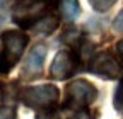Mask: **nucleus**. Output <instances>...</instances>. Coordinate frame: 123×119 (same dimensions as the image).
<instances>
[{"instance_id":"f257e3e1","label":"nucleus","mask_w":123,"mask_h":119,"mask_svg":"<svg viewBox=\"0 0 123 119\" xmlns=\"http://www.w3.org/2000/svg\"><path fill=\"white\" fill-rule=\"evenodd\" d=\"M19 99L22 100L24 106L41 111V112H46V111H53V107L58 104L60 90L53 83L31 85V87H26L19 92Z\"/></svg>"},{"instance_id":"f03ea898","label":"nucleus","mask_w":123,"mask_h":119,"mask_svg":"<svg viewBox=\"0 0 123 119\" xmlns=\"http://www.w3.org/2000/svg\"><path fill=\"white\" fill-rule=\"evenodd\" d=\"M4 51H2V61H0V73H9L22 58V53L29 43V36L24 31L10 29L2 34Z\"/></svg>"},{"instance_id":"7ed1b4c3","label":"nucleus","mask_w":123,"mask_h":119,"mask_svg":"<svg viewBox=\"0 0 123 119\" xmlns=\"http://www.w3.org/2000/svg\"><path fill=\"white\" fill-rule=\"evenodd\" d=\"M98 99V88L94 83L87 80H74L65 88V102L63 107L70 111H82L87 109Z\"/></svg>"},{"instance_id":"20e7f679","label":"nucleus","mask_w":123,"mask_h":119,"mask_svg":"<svg viewBox=\"0 0 123 119\" xmlns=\"http://www.w3.org/2000/svg\"><path fill=\"white\" fill-rule=\"evenodd\" d=\"M50 12V0H15L12 16L22 29L31 27L41 16Z\"/></svg>"},{"instance_id":"39448f33","label":"nucleus","mask_w":123,"mask_h":119,"mask_svg":"<svg viewBox=\"0 0 123 119\" xmlns=\"http://www.w3.org/2000/svg\"><path fill=\"white\" fill-rule=\"evenodd\" d=\"M91 73L101 77V78H106V80H116L120 77H123V65L118 61V60L113 56L111 51H103V53H98L92 61L89 63L87 66Z\"/></svg>"},{"instance_id":"423d86ee","label":"nucleus","mask_w":123,"mask_h":119,"mask_svg":"<svg viewBox=\"0 0 123 119\" xmlns=\"http://www.w3.org/2000/svg\"><path fill=\"white\" fill-rule=\"evenodd\" d=\"M80 61L72 49H62L55 54L50 65V77L55 80H65L77 71Z\"/></svg>"},{"instance_id":"0eeeda50","label":"nucleus","mask_w":123,"mask_h":119,"mask_svg":"<svg viewBox=\"0 0 123 119\" xmlns=\"http://www.w3.org/2000/svg\"><path fill=\"white\" fill-rule=\"evenodd\" d=\"M44 61H46V46L44 44H36V46H33L29 54L24 60L21 77L24 80H34V78L41 77Z\"/></svg>"},{"instance_id":"6e6552de","label":"nucleus","mask_w":123,"mask_h":119,"mask_svg":"<svg viewBox=\"0 0 123 119\" xmlns=\"http://www.w3.org/2000/svg\"><path fill=\"white\" fill-rule=\"evenodd\" d=\"M58 26H60V19L53 16L51 12H48L44 16H41L29 29L36 34H51L55 29H58Z\"/></svg>"},{"instance_id":"1a4fd4ad","label":"nucleus","mask_w":123,"mask_h":119,"mask_svg":"<svg viewBox=\"0 0 123 119\" xmlns=\"http://www.w3.org/2000/svg\"><path fill=\"white\" fill-rule=\"evenodd\" d=\"M60 12L68 22H74L77 17L80 16V5H79V0H60L58 2Z\"/></svg>"},{"instance_id":"9d476101","label":"nucleus","mask_w":123,"mask_h":119,"mask_svg":"<svg viewBox=\"0 0 123 119\" xmlns=\"http://www.w3.org/2000/svg\"><path fill=\"white\" fill-rule=\"evenodd\" d=\"M62 39H63L70 48L77 49V48H79V44L84 41V34L77 27H68V29H65V32L62 34Z\"/></svg>"},{"instance_id":"9b49d317","label":"nucleus","mask_w":123,"mask_h":119,"mask_svg":"<svg viewBox=\"0 0 123 119\" xmlns=\"http://www.w3.org/2000/svg\"><path fill=\"white\" fill-rule=\"evenodd\" d=\"M89 4L98 12H106V10H110L116 4V0H89Z\"/></svg>"},{"instance_id":"f8f14e48","label":"nucleus","mask_w":123,"mask_h":119,"mask_svg":"<svg viewBox=\"0 0 123 119\" xmlns=\"http://www.w3.org/2000/svg\"><path fill=\"white\" fill-rule=\"evenodd\" d=\"M113 106H115V109H116L120 114H123V80L120 82V85L116 87V90H115Z\"/></svg>"},{"instance_id":"ddd939ff","label":"nucleus","mask_w":123,"mask_h":119,"mask_svg":"<svg viewBox=\"0 0 123 119\" xmlns=\"http://www.w3.org/2000/svg\"><path fill=\"white\" fill-rule=\"evenodd\" d=\"M68 119H98V114H92L87 109H82V111H75V114H72Z\"/></svg>"},{"instance_id":"4468645a","label":"nucleus","mask_w":123,"mask_h":119,"mask_svg":"<svg viewBox=\"0 0 123 119\" xmlns=\"http://www.w3.org/2000/svg\"><path fill=\"white\" fill-rule=\"evenodd\" d=\"M0 119H15V111L9 106L0 107Z\"/></svg>"},{"instance_id":"2eb2a0df","label":"nucleus","mask_w":123,"mask_h":119,"mask_svg":"<svg viewBox=\"0 0 123 119\" xmlns=\"http://www.w3.org/2000/svg\"><path fill=\"white\" fill-rule=\"evenodd\" d=\"M113 29L116 32H123V9L118 12V16L113 21Z\"/></svg>"},{"instance_id":"dca6fc26","label":"nucleus","mask_w":123,"mask_h":119,"mask_svg":"<svg viewBox=\"0 0 123 119\" xmlns=\"http://www.w3.org/2000/svg\"><path fill=\"white\" fill-rule=\"evenodd\" d=\"M36 119H58V116L53 112V111H46V112H41L36 116Z\"/></svg>"},{"instance_id":"f3484780","label":"nucleus","mask_w":123,"mask_h":119,"mask_svg":"<svg viewBox=\"0 0 123 119\" xmlns=\"http://www.w3.org/2000/svg\"><path fill=\"white\" fill-rule=\"evenodd\" d=\"M116 51H118V54H120V58H121V61H123V39L118 41V44H116Z\"/></svg>"},{"instance_id":"a211bd4d","label":"nucleus","mask_w":123,"mask_h":119,"mask_svg":"<svg viewBox=\"0 0 123 119\" xmlns=\"http://www.w3.org/2000/svg\"><path fill=\"white\" fill-rule=\"evenodd\" d=\"M7 2H9V0H0V10H4L7 7Z\"/></svg>"},{"instance_id":"6ab92c4d","label":"nucleus","mask_w":123,"mask_h":119,"mask_svg":"<svg viewBox=\"0 0 123 119\" xmlns=\"http://www.w3.org/2000/svg\"><path fill=\"white\" fill-rule=\"evenodd\" d=\"M0 61H2V54H0Z\"/></svg>"}]
</instances>
